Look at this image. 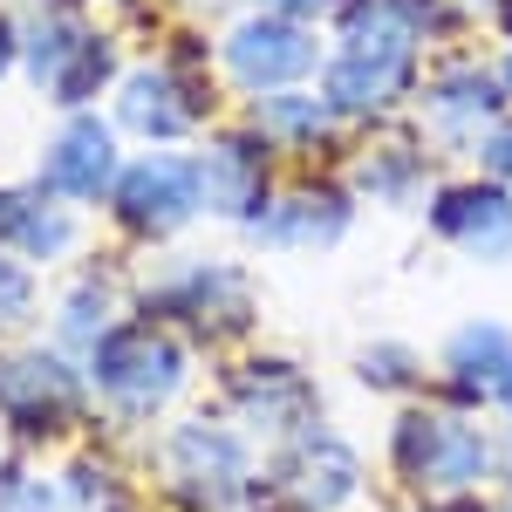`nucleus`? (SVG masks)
<instances>
[{
	"mask_svg": "<svg viewBox=\"0 0 512 512\" xmlns=\"http://www.w3.org/2000/svg\"><path fill=\"white\" fill-rule=\"evenodd\" d=\"M499 403H506V417H512V383H506V396H499Z\"/></svg>",
	"mask_w": 512,
	"mask_h": 512,
	"instance_id": "obj_31",
	"label": "nucleus"
},
{
	"mask_svg": "<svg viewBox=\"0 0 512 512\" xmlns=\"http://www.w3.org/2000/svg\"><path fill=\"white\" fill-rule=\"evenodd\" d=\"M144 315H158L164 328H192L198 342H239L253 328V280L233 260L185 253L144 280Z\"/></svg>",
	"mask_w": 512,
	"mask_h": 512,
	"instance_id": "obj_5",
	"label": "nucleus"
},
{
	"mask_svg": "<svg viewBox=\"0 0 512 512\" xmlns=\"http://www.w3.org/2000/svg\"><path fill=\"white\" fill-rule=\"evenodd\" d=\"M117 308H123V287L117 274H103V267H82L69 280V294L55 301V349H96L110 328H117Z\"/></svg>",
	"mask_w": 512,
	"mask_h": 512,
	"instance_id": "obj_20",
	"label": "nucleus"
},
{
	"mask_svg": "<svg viewBox=\"0 0 512 512\" xmlns=\"http://www.w3.org/2000/svg\"><path fill=\"white\" fill-rule=\"evenodd\" d=\"M349 219H355L349 192L308 185V192H287L280 205H267V219L253 226V239L274 246V253H328V246L349 239Z\"/></svg>",
	"mask_w": 512,
	"mask_h": 512,
	"instance_id": "obj_16",
	"label": "nucleus"
},
{
	"mask_svg": "<svg viewBox=\"0 0 512 512\" xmlns=\"http://www.w3.org/2000/svg\"><path fill=\"white\" fill-rule=\"evenodd\" d=\"M253 130H260L274 151H315L321 137L335 130V103H328V96H301V89H274V96H260Z\"/></svg>",
	"mask_w": 512,
	"mask_h": 512,
	"instance_id": "obj_21",
	"label": "nucleus"
},
{
	"mask_svg": "<svg viewBox=\"0 0 512 512\" xmlns=\"http://www.w3.org/2000/svg\"><path fill=\"white\" fill-rule=\"evenodd\" d=\"M512 103V62H451L444 76H431V89H424V117L444 130V137H472L478 123H492L499 110Z\"/></svg>",
	"mask_w": 512,
	"mask_h": 512,
	"instance_id": "obj_15",
	"label": "nucleus"
},
{
	"mask_svg": "<svg viewBox=\"0 0 512 512\" xmlns=\"http://www.w3.org/2000/svg\"><path fill=\"white\" fill-rule=\"evenodd\" d=\"M62 506L69 512H144V492L110 458H76L62 472Z\"/></svg>",
	"mask_w": 512,
	"mask_h": 512,
	"instance_id": "obj_23",
	"label": "nucleus"
},
{
	"mask_svg": "<svg viewBox=\"0 0 512 512\" xmlns=\"http://www.w3.org/2000/svg\"><path fill=\"white\" fill-rule=\"evenodd\" d=\"M492 14H499V28H506V41H512V0H492Z\"/></svg>",
	"mask_w": 512,
	"mask_h": 512,
	"instance_id": "obj_30",
	"label": "nucleus"
},
{
	"mask_svg": "<svg viewBox=\"0 0 512 512\" xmlns=\"http://www.w3.org/2000/svg\"><path fill=\"white\" fill-rule=\"evenodd\" d=\"M0 205H7V192H0Z\"/></svg>",
	"mask_w": 512,
	"mask_h": 512,
	"instance_id": "obj_32",
	"label": "nucleus"
},
{
	"mask_svg": "<svg viewBox=\"0 0 512 512\" xmlns=\"http://www.w3.org/2000/svg\"><path fill=\"white\" fill-rule=\"evenodd\" d=\"M0 239L14 246V260H28V267H55V260L76 253L82 226H76V212L48 192V185H35V192H7V205H0Z\"/></svg>",
	"mask_w": 512,
	"mask_h": 512,
	"instance_id": "obj_19",
	"label": "nucleus"
},
{
	"mask_svg": "<svg viewBox=\"0 0 512 512\" xmlns=\"http://www.w3.org/2000/svg\"><path fill=\"white\" fill-rule=\"evenodd\" d=\"M478 158H485V171H492L499 185H512V123H499V130L478 144Z\"/></svg>",
	"mask_w": 512,
	"mask_h": 512,
	"instance_id": "obj_26",
	"label": "nucleus"
},
{
	"mask_svg": "<svg viewBox=\"0 0 512 512\" xmlns=\"http://www.w3.org/2000/svg\"><path fill=\"white\" fill-rule=\"evenodd\" d=\"M355 492H362L355 444L321 431V424H308V431H294L280 444V458L267 472L253 478L246 506H260V512H342V506H355Z\"/></svg>",
	"mask_w": 512,
	"mask_h": 512,
	"instance_id": "obj_6",
	"label": "nucleus"
},
{
	"mask_svg": "<svg viewBox=\"0 0 512 512\" xmlns=\"http://www.w3.org/2000/svg\"><path fill=\"white\" fill-rule=\"evenodd\" d=\"M89 410V369H76L62 349H7L0 355V431L69 437Z\"/></svg>",
	"mask_w": 512,
	"mask_h": 512,
	"instance_id": "obj_8",
	"label": "nucleus"
},
{
	"mask_svg": "<svg viewBox=\"0 0 512 512\" xmlns=\"http://www.w3.org/2000/svg\"><path fill=\"white\" fill-rule=\"evenodd\" d=\"M14 478H21V465H14V458H7V451H0V492H7V485H14Z\"/></svg>",
	"mask_w": 512,
	"mask_h": 512,
	"instance_id": "obj_29",
	"label": "nucleus"
},
{
	"mask_svg": "<svg viewBox=\"0 0 512 512\" xmlns=\"http://www.w3.org/2000/svg\"><path fill=\"white\" fill-rule=\"evenodd\" d=\"M315 69V35L308 21H287V14H253L226 35V76L253 96H274V89H294V82Z\"/></svg>",
	"mask_w": 512,
	"mask_h": 512,
	"instance_id": "obj_12",
	"label": "nucleus"
},
{
	"mask_svg": "<svg viewBox=\"0 0 512 512\" xmlns=\"http://www.w3.org/2000/svg\"><path fill=\"white\" fill-rule=\"evenodd\" d=\"M417 14L410 0H349L342 7V35L321 62V96L335 103V117H383L410 96L417 82Z\"/></svg>",
	"mask_w": 512,
	"mask_h": 512,
	"instance_id": "obj_1",
	"label": "nucleus"
},
{
	"mask_svg": "<svg viewBox=\"0 0 512 512\" xmlns=\"http://www.w3.org/2000/svg\"><path fill=\"white\" fill-rule=\"evenodd\" d=\"M226 410H233V424L246 437L287 444L294 431L315 424L321 390H315V376H308L301 362H287V355H253V362L226 369Z\"/></svg>",
	"mask_w": 512,
	"mask_h": 512,
	"instance_id": "obj_9",
	"label": "nucleus"
},
{
	"mask_svg": "<svg viewBox=\"0 0 512 512\" xmlns=\"http://www.w3.org/2000/svg\"><path fill=\"white\" fill-rule=\"evenodd\" d=\"M14 55H21V35H14V28H7V21H0V76H7V69H14Z\"/></svg>",
	"mask_w": 512,
	"mask_h": 512,
	"instance_id": "obj_28",
	"label": "nucleus"
},
{
	"mask_svg": "<svg viewBox=\"0 0 512 512\" xmlns=\"http://www.w3.org/2000/svg\"><path fill=\"white\" fill-rule=\"evenodd\" d=\"M158 485L185 512H233L253 492V451L246 431L219 417H185L158 437Z\"/></svg>",
	"mask_w": 512,
	"mask_h": 512,
	"instance_id": "obj_4",
	"label": "nucleus"
},
{
	"mask_svg": "<svg viewBox=\"0 0 512 512\" xmlns=\"http://www.w3.org/2000/svg\"><path fill=\"white\" fill-rule=\"evenodd\" d=\"M274 14H287V21H321V14H342L349 0H267Z\"/></svg>",
	"mask_w": 512,
	"mask_h": 512,
	"instance_id": "obj_27",
	"label": "nucleus"
},
{
	"mask_svg": "<svg viewBox=\"0 0 512 512\" xmlns=\"http://www.w3.org/2000/svg\"><path fill=\"white\" fill-rule=\"evenodd\" d=\"M390 465L410 492H424L431 506H451V499H472L478 485H492L499 444L465 410H403L390 431Z\"/></svg>",
	"mask_w": 512,
	"mask_h": 512,
	"instance_id": "obj_3",
	"label": "nucleus"
},
{
	"mask_svg": "<svg viewBox=\"0 0 512 512\" xmlns=\"http://www.w3.org/2000/svg\"><path fill=\"white\" fill-rule=\"evenodd\" d=\"M437 369H444V390L458 403H499L512 383V328L506 321H465L444 342Z\"/></svg>",
	"mask_w": 512,
	"mask_h": 512,
	"instance_id": "obj_17",
	"label": "nucleus"
},
{
	"mask_svg": "<svg viewBox=\"0 0 512 512\" xmlns=\"http://www.w3.org/2000/svg\"><path fill=\"white\" fill-rule=\"evenodd\" d=\"M110 212H117V226L130 239H171L185 233L198 212V171L185 158H164V151H151V158H137L130 171H117V185H110Z\"/></svg>",
	"mask_w": 512,
	"mask_h": 512,
	"instance_id": "obj_10",
	"label": "nucleus"
},
{
	"mask_svg": "<svg viewBox=\"0 0 512 512\" xmlns=\"http://www.w3.org/2000/svg\"><path fill=\"white\" fill-rule=\"evenodd\" d=\"M267 137L260 130H233V137H212L198 151V205L212 219H233V226H260L267 219Z\"/></svg>",
	"mask_w": 512,
	"mask_h": 512,
	"instance_id": "obj_11",
	"label": "nucleus"
},
{
	"mask_svg": "<svg viewBox=\"0 0 512 512\" xmlns=\"http://www.w3.org/2000/svg\"><path fill=\"white\" fill-rule=\"evenodd\" d=\"M41 185L69 205H96L117 185V130L103 117H69L41 151Z\"/></svg>",
	"mask_w": 512,
	"mask_h": 512,
	"instance_id": "obj_14",
	"label": "nucleus"
},
{
	"mask_svg": "<svg viewBox=\"0 0 512 512\" xmlns=\"http://www.w3.org/2000/svg\"><path fill=\"white\" fill-rule=\"evenodd\" d=\"M21 55H28L35 89L48 96V103H62V110H82L96 89H110V76H117V48H110V35H96V28L82 21L76 0H48V7H35Z\"/></svg>",
	"mask_w": 512,
	"mask_h": 512,
	"instance_id": "obj_7",
	"label": "nucleus"
},
{
	"mask_svg": "<svg viewBox=\"0 0 512 512\" xmlns=\"http://www.w3.org/2000/svg\"><path fill=\"white\" fill-rule=\"evenodd\" d=\"M192 383V349L164 328L158 315L117 321L96 349H89V390L117 424H151L164 417Z\"/></svg>",
	"mask_w": 512,
	"mask_h": 512,
	"instance_id": "obj_2",
	"label": "nucleus"
},
{
	"mask_svg": "<svg viewBox=\"0 0 512 512\" xmlns=\"http://www.w3.org/2000/svg\"><path fill=\"white\" fill-rule=\"evenodd\" d=\"M355 383L383 390V396H410L424 383V355L410 349V342H369V349L355 355Z\"/></svg>",
	"mask_w": 512,
	"mask_h": 512,
	"instance_id": "obj_24",
	"label": "nucleus"
},
{
	"mask_svg": "<svg viewBox=\"0 0 512 512\" xmlns=\"http://www.w3.org/2000/svg\"><path fill=\"white\" fill-rule=\"evenodd\" d=\"M431 226L478 267H512V185H444Z\"/></svg>",
	"mask_w": 512,
	"mask_h": 512,
	"instance_id": "obj_13",
	"label": "nucleus"
},
{
	"mask_svg": "<svg viewBox=\"0 0 512 512\" xmlns=\"http://www.w3.org/2000/svg\"><path fill=\"white\" fill-rule=\"evenodd\" d=\"M424 178H431V158H424V144H376L369 158L355 164V185L376 198V205H410V198L424 192Z\"/></svg>",
	"mask_w": 512,
	"mask_h": 512,
	"instance_id": "obj_22",
	"label": "nucleus"
},
{
	"mask_svg": "<svg viewBox=\"0 0 512 512\" xmlns=\"http://www.w3.org/2000/svg\"><path fill=\"white\" fill-rule=\"evenodd\" d=\"M28 321H35V274H28V260L0 253V335H21Z\"/></svg>",
	"mask_w": 512,
	"mask_h": 512,
	"instance_id": "obj_25",
	"label": "nucleus"
},
{
	"mask_svg": "<svg viewBox=\"0 0 512 512\" xmlns=\"http://www.w3.org/2000/svg\"><path fill=\"white\" fill-rule=\"evenodd\" d=\"M198 89L178 69H130L123 76V96H117V123L123 130H137V137H151V144H171V137H185L198 123Z\"/></svg>",
	"mask_w": 512,
	"mask_h": 512,
	"instance_id": "obj_18",
	"label": "nucleus"
}]
</instances>
